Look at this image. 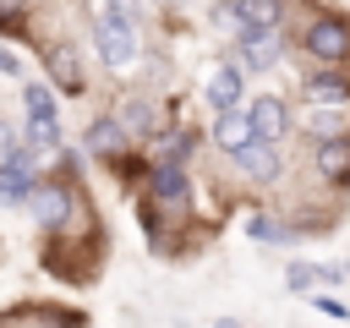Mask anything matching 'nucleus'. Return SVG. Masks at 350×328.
I'll list each match as a JSON object with an SVG mask.
<instances>
[{
  "mask_svg": "<svg viewBox=\"0 0 350 328\" xmlns=\"http://www.w3.org/2000/svg\"><path fill=\"white\" fill-rule=\"evenodd\" d=\"M93 38H98V55H104V66L126 71V66L137 60V27H131V16H126L120 5H109V0H104V11L93 16Z\"/></svg>",
  "mask_w": 350,
  "mask_h": 328,
  "instance_id": "f03ea898",
  "label": "nucleus"
},
{
  "mask_svg": "<svg viewBox=\"0 0 350 328\" xmlns=\"http://www.w3.org/2000/svg\"><path fill=\"white\" fill-rule=\"evenodd\" d=\"M219 328H235V323H219Z\"/></svg>",
  "mask_w": 350,
  "mask_h": 328,
  "instance_id": "b1692460",
  "label": "nucleus"
},
{
  "mask_svg": "<svg viewBox=\"0 0 350 328\" xmlns=\"http://www.w3.org/2000/svg\"><path fill=\"white\" fill-rule=\"evenodd\" d=\"M230 159H235V169H241L246 180H279V142H268V137L241 142Z\"/></svg>",
  "mask_w": 350,
  "mask_h": 328,
  "instance_id": "0eeeda50",
  "label": "nucleus"
},
{
  "mask_svg": "<svg viewBox=\"0 0 350 328\" xmlns=\"http://www.w3.org/2000/svg\"><path fill=\"white\" fill-rule=\"evenodd\" d=\"M301 98L306 104H339V109H350V66H312L301 77Z\"/></svg>",
  "mask_w": 350,
  "mask_h": 328,
  "instance_id": "20e7f679",
  "label": "nucleus"
},
{
  "mask_svg": "<svg viewBox=\"0 0 350 328\" xmlns=\"http://www.w3.org/2000/svg\"><path fill=\"white\" fill-rule=\"evenodd\" d=\"M33 169H27V153L22 148H5V159H0V208H22L27 197H33Z\"/></svg>",
  "mask_w": 350,
  "mask_h": 328,
  "instance_id": "423d86ee",
  "label": "nucleus"
},
{
  "mask_svg": "<svg viewBox=\"0 0 350 328\" xmlns=\"http://www.w3.org/2000/svg\"><path fill=\"white\" fill-rule=\"evenodd\" d=\"M301 49L312 55V66H350V16L317 11L301 27Z\"/></svg>",
  "mask_w": 350,
  "mask_h": 328,
  "instance_id": "f257e3e1",
  "label": "nucleus"
},
{
  "mask_svg": "<svg viewBox=\"0 0 350 328\" xmlns=\"http://www.w3.org/2000/svg\"><path fill=\"white\" fill-rule=\"evenodd\" d=\"M284 284H290L295 295H312V290L323 284V268H317V262H290V268H284Z\"/></svg>",
  "mask_w": 350,
  "mask_h": 328,
  "instance_id": "aec40b11",
  "label": "nucleus"
},
{
  "mask_svg": "<svg viewBox=\"0 0 350 328\" xmlns=\"http://www.w3.org/2000/svg\"><path fill=\"white\" fill-rule=\"evenodd\" d=\"M22 98H27V120H60V98H55V87L49 82H27L22 87Z\"/></svg>",
  "mask_w": 350,
  "mask_h": 328,
  "instance_id": "dca6fc26",
  "label": "nucleus"
},
{
  "mask_svg": "<svg viewBox=\"0 0 350 328\" xmlns=\"http://www.w3.org/2000/svg\"><path fill=\"white\" fill-rule=\"evenodd\" d=\"M312 301H317V306H323V312H328V317H339V323H345V317H350V306H339V301H334V295H312Z\"/></svg>",
  "mask_w": 350,
  "mask_h": 328,
  "instance_id": "4be33fe9",
  "label": "nucleus"
},
{
  "mask_svg": "<svg viewBox=\"0 0 350 328\" xmlns=\"http://www.w3.org/2000/svg\"><path fill=\"white\" fill-rule=\"evenodd\" d=\"M312 169L323 175V186H334V191H350V131H339V137H323V142L312 148Z\"/></svg>",
  "mask_w": 350,
  "mask_h": 328,
  "instance_id": "39448f33",
  "label": "nucleus"
},
{
  "mask_svg": "<svg viewBox=\"0 0 350 328\" xmlns=\"http://www.w3.org/2000/svg\"><path fill=\"white\" fill-rule=\"evenodd\" d=\"M44 71H49V82H55L60 93H82V87H88V71H82V60H77L71 44H55V49L44 55Z\"/></svg>",
  "mask_w": 350,
  "mask_h": 328,
  "instance_id": "9b49d317",
  "label": "nucleus"
},
{
  "mask_svg": "<svg viewBox=\"0 0 350 328\" xmlns=\"http://www.w3.org/2000/svg\"><path fill=\"white\" fill-rule=\"evenodd\" d=\"M126 142H131V131L120 126V115H98V120H88V153H98V159H120Z\"/></svg>",
  "mask_w": 350,
  "mask_h": 328,
  "instance_id": "4468645a",
  "label": "nucleus"
},
{
  "mask_svg": "<svg viewBox=\"0 0 350 328\" xmlns=\"http://www.w3.org/2000/svg\"><path fill=\"white\" fill-rule=\"evenodd\" d=\"M246 115H252V131H257V137H268V142H284V137H290V109H284V98H279V93L252 98V104H246Z\"/></svg>",
  "mask_w": 350,
  "mask_h": 328,
  "instance_id": "1a4fd4ad",
  "label": "nucleus"
},
{
  "mask_svg": "<svg viewBox=\"0 0 350 328\" xmlns=\"http://www.w3.org/2000/svg\"><path fill=\"white\" fill-rule=\"evenodd\" d=\"M27 16V0H0V27H16Z\"/></svg>",
  "mask_w": 350,
  "mask_h": 328,
  "instance_id": "412c9836",
  "label": "nucleus"
},
{
  "mask_svg": "<svg viewBox=\"0 0 350 328\" xmlns=\"http://www.w3.org/2000/svg\"><path fill=\"white\" fill-rule=\"evenodd\" d=\"M279 49H284V33H279V27H268V33H241V66H246V71L279 66Z\"/></svg>",
  "mask_w": 350,
  "mask_h": 328,
  "instance_id": "f8f14e48",
  "label": "nucleus"
},
{
  "mask_svg": "<svg viewBox=\"0 0 350 328\" xmlns=\"http://www.w3.org/2000/svg\"><path fill=\"white\" fill-rule=\"evenodd\" d=\"M252 137H257V131H252V115H246V109H219V115H213V148H219V153H235V148L252 142Z\"/></svg>",
  "mask_w": 350,
  "mask_h": 328,
  "instance_id": "2eb2a0df",
  "label": "nucleus"
},
{
  "mask_svg": "<svg viewBox=\"0 0 350 328\" xmlns=\"http://www.w3.org/2000/svg\"><path fill=\"white\" fill-rule=\"evenodd\" d=\"M246 235H252L257 246H284L295 230H290V224H279L273 213H252V219H246Z\"/></svg>",
  "mask_w": 350,
  "mask_h": 328,
  "instance_id": "a211bd4d",
  "label": "nucleus"
},
{
  "mask_svg": "<svg viewBox=\"0 0 350 328\" xmlns=\"http://www.w3.org/2000/svg\"><path fill=\"white\" fill-rule=\"evenodd\" d=\"M27 202H33L38 224H44V230H55V235H66V230H71V219H77V186H71V180H38Z\"/></svg>",
  "mask_w": 350,
  "mask_h": 328,
  "instance_id": "7ed1b4c3",
  "label": "nucleus"
},
{
  "mask_svg": "<svg viewBox=\"0 0 350 328\" xmlns=\"http://www.w3.org/2000/svg\"><path fill=\"white\" fill-rule=\"evenodd\" d=\"M339 131H350V120L339 115V104H312V115H306V137H339Z\"/></svg>",
  "mask_w": 350,
  "mask_h": 328,
  "instance_id": "f3484780",
  "label": "nucleus"
},
{
  "mask_svg": "<svg viewBox=\"0 0 350 328\" xmlns=\"http://www.w3.org/2000/svg\"><path fill=\"white\" fill-rule=\"evenodd\" d=\"M148 197H153V202H164L170 213H180V208L191 202L186 164H153V175H148Z\"/></svg>",
  "mask_w": 350,
  "mask_h": 328,
  "instance_id": "6e6552de",
  "label": "nucleus"
},
{
  "mask_svg": "<svg viewBox=\"0 0 350 328\" xmlns=\"http://www.w3.org/2000/svg\"><path fill=\"white\" fill-rule=\"evenodd\" d=\"M230 11H235V38L241 33H268V27L284 22V0H230Z\"/></svg>",
  "mask_w": 350,
  "mask_h": 328,
  "instance_id": "9d476101",
  "label": "nucleus"
},
{
  "mask_svg": "<svg viewBox=\"0 0 350 328\" xmlns=\"http://www.w3.org/2000/svg\"><path fill=\"white\" fill-rule=\"evenodd\" d=\"M202 98H208V109L219 115V109H241V98H246V82H241V66H219L213 77H208V87H202Z\"/></svg>",
  "mask_w": 350,
  "mask_h": 328,
  "instance_id": "ddd939ff",
  "label": "nucleus"
},
{
  "mask_svg": "<svg viewBox=\"0 0 350 328\" xmlns=\"http://www.w3.org/2000/svg\"><path fill=\"white\" fill-rule=\"evenodd\" d=\"M120 126H126L131 137H153L159 120H153V109H148L142 98H126V104H120Z\"/></svg>",
  "mask_w": 350,
  "mask_h": 328,
  "instance_id": "6ab92c4d",
  "label": "nucleus"
},
{
  "mask_svg": "<svg viewBox=\"0 0 350 328\" xmlns=\"http://www.w3.org/2000/svg\"><path fill=\"white\" fill-rule=\"evenodd\" d=\"M0 77H22V60H16L5 44H0Z\"/></svg>",
  "mask_w": 350,
  "mask_h": 328,
  "instance_id": "5701e85b",
  "label": "nucleus"
}]
</instances>
